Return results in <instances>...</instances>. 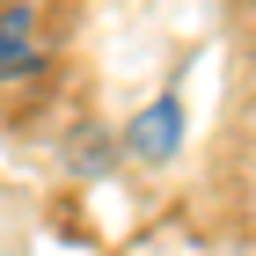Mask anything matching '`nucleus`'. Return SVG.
<instances>
[{
  "instance_id": "f03ea898",
  "label": "nucleus",
  "mask_w": 256,
  "mask_h": 256,
  "mask_svg": "<svg viewBox=\"0 0 256 256\" xmlns=\"http://www.w3.org/2000/svg\"><path fill=\"white\" fill-rule=\"evenodd\" d=\"M176 132H183V118H176V102L161 96L154 110L139 118V132H132V146H139V154H168V146H176Z\"/></svg>"
},
{
  "instance_id": "f257e3e1",
  "label": "nucleus",
  "mask_w": 256,
  "mask_h": 256,
  "mask_svg": "<svg viewBox=\"0 0 256 256\" xmlns=\"http://www.w3.org/2000/svg\"><path fill=\"white\" fill-rule=\"evenodd\" d=\"M44 52H37V22H30V8H8L0 15V80L8 74H30Z\"/></svg>"
}]
</instances>
